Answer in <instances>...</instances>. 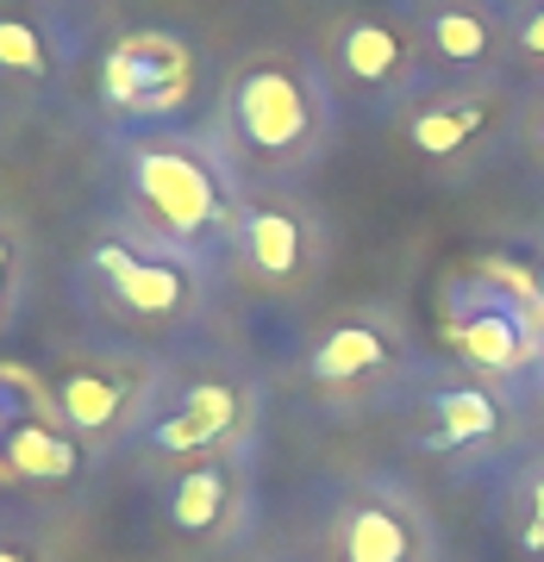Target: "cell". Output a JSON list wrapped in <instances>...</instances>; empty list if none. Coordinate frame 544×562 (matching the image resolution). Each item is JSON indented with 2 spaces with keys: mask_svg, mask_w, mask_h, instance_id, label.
Returning a JSON list of instances; mask_svg holds the SVG:
<instances>
[{
  "mask_svg": "<svg viewBox=\"0 0 544 562\" xmlns=\"http://www.w3.org/2000/svg\"><path fill=\"white\" fill-rule=\"evenodd\" d=\"M132 188H138L144 213L169 232V238H201L225 220V194L213 169L181 144H144L132 150Z\"/></svg>",
  "mask_w": 544,
  "mask_h": 562,
  "instance_id": "1",
  "label": "cell"
},
{
  "mask_svg": "<svg viewBox=\"0 0 544 562\" xmlns=\"http://www.w3.org/2000/svg\"><path fill=\"white\" fill-rule=\"evenodd\" d=\"M195 88V57L188 44L169 38V32H132L107 50V69H101V94L107 106H120L132 120H163L176 113Z\"/></svg>",
  "mask_w": 544,
  "mask_h": 562,
  "instance_id": "2",
  "label": "cell"
},
{
  "mask_svg": "<svg viewBox=\"0 0 544 562\" xmlns=\"http://www.w3.org/2000/svg\"><path fill=\"white\" fill-rule=\"evenodd\" d=\"M232 125H238V138L251 150H269V157L307 144L313 101H307L301 76L295 69H251V76H238V88H232Z\"/></svg>",
  "mask_w": 544,
  "mask_h": 562,
  "instance_id": "3",
  "label": "cell"
},
{
  "mask_svg": "<svg viewBox=\"0 0 544 562\" xmlns=\"http://www.w3.org/2000/svg\"><path fill=\"white\" fill-rule=\"evenodd\" d=\"M95 269H101L107 288H113L132 313H144V319H169V313L188 306V276H181L176 262L132 250V244H101V250H95Z\"/></svg>",
  "mask_w": 544,
  "mask_h": 562,
  "instance_id": "4",
  "label": "cell"
},
{
  "mask_svg": "<svg viewBox=\"0 0 544 562\" xmlns=\"http://www.w3.org/2000/svg\"><path fill=\"white\" fill-rule=\"evenodd\" d=\"M76 431L57 419H38V413H20L7 425V443H0V475H20V482H69L76 475Z\"/></svg>",
  "mask_w": 544,
  "mask_h": 562,
  "instance_id": "5",
  "label": "cell"
},
{
  "mask_svg": "<svg viewBox=\"0 0 544 562\" xmlns=\"http://www.w3.org/2000/svg\"><path fill=\"white\" fill-rule=\"evenodd\" d=\"M232 425H238V394L225 382H195L169 419L151 425V443L157 450H207V443L232 438Z\"/></svg>",
  "mask_w": 544,
  "mask_h": 562,
  "instance_id": "6",
  "label": "cell"
},
{
  "mask_svg": "<svg viewBox=\"0 0 544 562\" xmlns=\"http://www.w3.org/2000/svg\"><path fill=\"white\" fill-rule=\"evenodd\" d=\"M457 338H464V350H469L476 362H482V369H513V362H525L532 350H539L532 325H525V313H520L513 301L469 313V319L457 325Z\"/></svg>",
  "mask_w": 544,
  "mask_h": 562,
  "instance_id": "7",
  "label": "cell"
},
{
  "mask_svg": "<svg viewBox=\"0 0 544 562\" xmlns=\"http://www.w3.org/2000/svg\"><path fill=\"white\" fill-rule=\"evenodd\" d=\"M244 257L251 269L269 281H288L301 269V220L282 213V206H257V213H244Z\"/></svg>",
  "mask_w": 544,
  "mask_h": 562,
  "instance_id": "8",
  "label": "cell"
},
{
  "mask_svg": "<svg viewBox=\"0 0 544 562\" xmlns=\"http://www.w3.org/2000/svg\"><path fill=\"white\" fill-rule=\"evenodd\" d=\"M57 413L69 431H107L125 413V382L101 375V369H76L57 382Z\"/></svg>",
  "mask_w": 544,
  "mask_h": 562,
  "instance_id": "9",
  "label": "cell"
},
{
  "mask_svg": "<svg viewBox=\"0 0 544 562\" xmlns=\"http://www.w3.org/2000/svg\"><path fill=\"white\" fill-rule=\"evenodd\" d=\"M413 557V531L395 506H357L344 519V562H407Z\"/></svg>",
  "mask_w": 544,
  "mask_h": 562,
  "instance_id": "10",
  "label": "cell"
},
{
  "mask_svg": "<svg viewBox=\"0 0 544 562\" xmlns=\"http://www.w3.org/2000/svg\"><path fill=\"white\" fill-rule=\"evenodd\" d=\"M225 494H232V475H225L220 462L188 469V475L176 482V494H169V519H176V531H188V538L213 531L220 513H225Z\"/></svg>",
  "mask_w": 544,
  "mask_h": 562,
  "instance_id": "11",
  "label": "cell"
},
{
  "mask_svg": "<svg viewBox=\"0 0 544 562\" xmlns=\"http://www.w3.org/2000/svg\"><path fill=\"white\" fill-rule=\"evenodd\" d=\"M388 344L369 331V325H338L332 338L313 350V382H357V375H369V369H382Z\"/></svg>",
  "mask_w": 544,
  "mask_h": 562,
  "instance_id": "12",
  "label": "cell"
},
{
  "mask_svg": "<svg viewBox=\"0 0 544 562\" xmlns=\"http://www.w3.org/2000/svg\"><path fill=\"white\" fill-rule=\"evenodd\" d=\"M338 57L357 81H388L395 69H401V38H395L388 25H376V20H357L351 32H344Z\"/></svg>",
  "mask_w": 544,
  "mask_h": 562,
  "instance_id": "13",
  "label": "cell"
},
{
  "mask_svg": "<svg viewBox=\"0 0 544 562\" xmlns=\"http://www.w3.org/2000/svg\"><path fill=\"white\" fill-rule=\"evenodd\" d=\"M438 431L444 443H469V438H488L495 425H501V406L488 401L482 387H451V394H438Z\"/></svg>",
  "mask_w": 544,
  "mask_h": 562,
  "instance_id": "14",
  "label": "cell"
},
{
  "mask_svg": "<svg viewBox=\"0 0 544 562\" xmlns=\"http://www.w3.org/2000/svg\"><path fill=\"white\" fill-rule=\"evenodd\" d=\"M44 69H51V44L38 38V25L0 13V76H44Z\"/></svg>",
  "mask_w": 544,
  "mask_h": 562,
  "instance_id": "15",
  "label": "cell"
},
{
  "mask_svg": "<svg viewBox=\"0 0 544 562\" xmlns=\"http://www.w3.org/2000/svg\"><path fill=\"white\" fill-rule=\"evenodd\" d=\"M476 125H482V113H476V106H444V113H420V120H413V144H420L425 157H451V150H457V144L476 132Z\"/></svg>",
  "mask_w": 544,
  "mask_h": 562,
  "instance_id": "16",
  "label": "cell"
},
{
  "mask_svg": "<svg viewBox=\"0 0 544 562\" xmlns=\"http://www.w3.org/2000/svg\"><path fill=\"white\" fill-rule=\"evenodd\" d=\"M432 44H438V57L469 63V57L488 50V25L476 20V13H438V20H432Z\"/></svg>",
  "mask_w": 544,
  "mask_h": 562,
  "instance_id": "17",
  "label": "cell"
},
{
  "mask_svg": "<svg viewBox=\"0 0 544 562\" xmlns=\"http://www.w3.org/2000/svg\"><path fill=\"white\" fill-rule=\"evenodd\" d=\"M525 50H532V57H544V13H532V20H525Z\"/></svg>",
  "mask_w": 544,
  "mask_h": 562,
  "instance_id": "18",
  "label": "cell"
},
{
  "mask_svg": "<svg viewBox=\"0 0 544 562\" xmlns=\"http://www.w3.org/2000/svg\"><path fill=\"white\" fill-rule=\"evenodd\" d=\"M7 281H13V250L0 244V301H7Z\"/></svg>",
  "mask_w": 544,
  "mask_h": 562,
  "instance_id": "19",
  "label": "cell"
},
{
  "mask_svg": "<svg viewBox=\"0 0 544 562\" xmlns=\"http://www.w3.org/2000/svg\"><path fill=\"white\" fill-rule=\"evenodd\" d=\"M0 562H38L32 550H20V543H0Z\"/></svg>",
  "mask_w": 544,
  "mask_h": 562,
  "instance_id": "20",
  "label": "cell"
},
{
  "mask_svg": "<svg viewBox=\"0 0 544 562\" xmlns=\"http://www.w3.org/2000/svg\"><path fill=\"white\" fill-rule=\"evenodd\" d=\"M532 519L544 525V475H539V487H532Z\"/></svg>",
  "mask_w": 544,
  "mask_h": 562,
  "instance_id": "21",
  "label": "cell"
},
{
  "mask_svg": "<svg viewBox=\"0 0 544 562\" xmlns=\"http://www.w3.org/2000/svg\"><path fill=\"white\" fill-rule=\"evenodd\" d=\"M539 301H544V276H539Z\"/></svg>",
  "mask_w": 544,
  "mask_h": 562,
  "instance_id": "22",
  "label": "cell"
}]
</instances>
